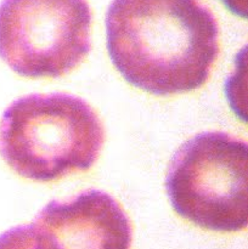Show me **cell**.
Segmentation results:
<instances>
[{
  "instance_id": "cell-1",
  "label": "cell",
  "mask_w": 248,
  "mask_h": 249,
  "mask_svg": "<svg viewBox=\"0 0 248 249\" xmlns=\"http://www.w3.org/2000/svg\"><path fill=\"white\" fill-rule=\"evenodd\" d=\"M106 36L119 74L155 96L203 87L220 51L218 22L201 0H113Z\"/></svg>"
},
{
  "instance_id": "cell-2",
  "label": "cell",
  "mask_w": 248,
  "mask_h": 249,
  "mask_svg": "<svg viewBox=\"0 0 248 249\" xmlns=\"http://www.w3.org/2000/svg\"><path fill=\"white\" fill-rule=\"evenodd\" d=\"M104 142L105 129L95 109L63 92L19 97L0 121V156L32 181L53 182L87 172Z\"/></svg>"
},
{
  "instance_id": "cell-3",
  "label": "cell",
  "mask_w": 248,
  "mask_h": 249,
  "mask_svg": "<svg viewBox=\"0 0 248 249\" xmlns=\"http://www.w3.org/2000/svg\"><path fill=\"white\" fill-rule=\"evenodd\" d=\"M247 155V142L224 131H206L185 141L165 178L175 213L215 232L245 230Z\"/></svg>"
},
{
  "instance_id": "cell-4",
  "label": "cell",
  "mask_w": 248,
  "mask_h": 249,
  "mask_svg": "<svg viewBox=\"0 0 248 249\" xmlns=\"http://www.w3.org/2000/svg\"><path fill=\"white\" fill-rule=\"evenodd\" d=\"M91 19L87 0H2L0 58L24 78L68 74L89 53Z\"/></svg>"
},
{
  "instance_id": "cell-5",
  "label": "cell",
  "mask_w": 248,
  "mask_h": 249,
  "mask_svg": "<svg viewBox=\"0 0 248 249\" xmlns=\"http://www.w3.org/2000/svg\"><path fill=\"white\" fill-rule=\"evenodd\" d=\"M31 225L39 249H130L133 240L121 204L96 189L70 201H51Z\"/></svg>"
},
{
  "instance_id": "cell-6",
  "label": "cell",
  "mask_w": 248,
  "mask_h": 249,
  "mask_svg": "<svg viewBox=\"0 0 248 249\" xmlns=\"http://www.w3.org/2000/svg\"><path fill=\"white\" fill-rule=\"evenodd\" d=\"M0 249H39L32 225L11 228L0 235Z\"/></svg>"
},
{
  "instance_id": "cell-7",
  "label": "cell",
  "mask_w": 248,
  "mask_h": 249,
  "mask_svg": "<svg viewBox=\"0 0 248 249\" xmlns=\"http://www.w3.org/2000/svg\"><path fill=\"white\" fill-rule=\"evenodd\" d=\"M225 2L226 6L230 10H232L235 14L240 15V16L246 17V6L245 0H223Z\"/></svg>"
}]
</instances>
